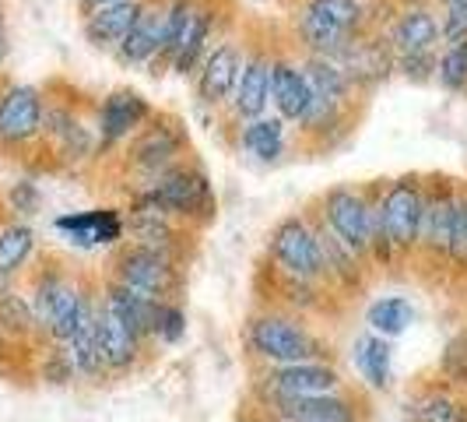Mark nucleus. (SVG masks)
I'll return each instance as SVG.
<instances>
[{"mask_svg": "<svg viewBox=\"0 0 467 422\" xmlns=\"http://www.w3.org/2000/svg\"><path fill=\"white\" fill-rule=\"evenodd\" d=\"M453 208H457V180L446 173H425V201H421L415 260H425L429 268H450Z\"/></svg>", "mask_w": 467, "mask_h": 422, "instance_id": "obj_10", "label": "nucleus"}, {"mask_svg": "<svg viewBox=\"0 0 467 422\" xmlns=\"http://www.w3.org/2000/svg\"><path fill=\"white\" fill-rule=\"evenodd\" d=\"M140 0H123V4H109V7H95L81 15V32L95 49L117 53V47L123 43V36L130 32V25L138 18Z\"/></svg>", "mask_w": 467, "mask_h": 422, "instance_id": "obj_25", "label": "nucleus"}, {"mask_svg": "<svg viewBox=\"0 0 467 422\" xmlns=\"http://www.w3.org/2000/svg\"><path fill=\"white\" fill-rule=\"evenodd\" d=\"M239 64H243V39L233 36V32H225V36L208 49V57L201 60V68L193 74L197 102L208 106V110H225V106L233 102Z\"/></svg>", "mask_w": 467, "mask_h": 422, "instance_id": "obj_14", "label": "nucleus"}, {"mask_svg": "<svg viewBox=\"0 0 467 422\" xmlns=\"http://www.w3.org/2000/svg\"><path fill=\"white\" fill-rule=\"evenodd\" d=\"M436 57H440V49H436V53L398 57V60H394V68L404 70V78H411V81H429V78H436Z\"/></svg>", "mask_w": 467, "mask_h": 422, "instance_id": "obj_39", "label": "nucleus"}, {"mask_svg": "<svg viewBox=\"0 0 467 422\" xmlns=\"http://www.w3.org/2000/svg\"><path fill=\"white\" fill-rule=\"evenodd\" d=\"M271 422H366V408L355 395H313V398H260Z\"/></svg>", "mask_w": 467, "mask_h": 422, "instance_id": "obj_17", "label": "nucleus"}, {"mask_svg": "<svg viewBox=\"0 0 467 422\" xmlns=\"http://www.w3.org/2000/svg\"><path fill=\"white\" fill-rule=\"evenodd\" d=\"M95 292L99 289H92L53 254H47L36 268H28V303L47 345H67L85 310L95 303Z\"/></svg>", "mask_w": 467, "mask_h": 422, "instance_id": "obj_2", "label": "nucleus"}, {"mask_svg": "<svg viewBox=\"0 0 467 422\" xmlns=\"http://www.w3.org/2000/svg\"><path fill=\"white\" fill-rule=\"evenodd\" d=\"M432 4H440V7H464L467 0H432Z\"/></svg>", "mask_w": 467, "mask_h": 422, "instance_id": "obj_41", "label": "nucleus"}, {"mask_svg": "<svg viewBox=\"0 0 467 422\" xmlns=\"http://www.w3.org/2000/svg\"><path fill=\"white\" fill-rule=\"evenodd\" d=\"M303 68H306V78H309V89H313V99L334 102V106H355L358 102L362 89L351 81L348 70L341 68L337 60L303 53Z\"/></svg>", "mask_w": 467, "mask_h": 422, "instance_id": "obj_26", "label": "nucleus"}, {"mask_svg": "<svg viewBox=\"0 0 467 422\" xmlns=\"http://www.w3.org/2000/svg\"><path fill=\"white\" fill-rule=\"evenodd\" d=\"M373 201V268H394L400 260H415L419 247L421 201H425V173H400L390 180H369Z\"/></svg>", "mask_w": 467, "mask_h": 422, "instance_id": "obj_1", "label": "nucleus"}, {"mask_svg": "<svg viewBox=\"0 0 467 422\" xmlns=\"http://www.w3.org/2000/svg\"><path fill=\"white\" fill-rule=\"evenodd\" d=\"M127 201L151 205V208L180 218L190 229H204V226L214 222V215H218L214 184H211L208 169L197 163V159H183L180 165H172L155 184H148V187L138 190Z\"/></svg>", "mask_w": 467, "mask_h": 422, "instance_id": "obj_4", "label": "nucleus"}, {"mask_svg": "<svg viewBox=\"0 0 467 422\" xmlns=\"http://www.w3.org/2000/svg\"><path fill=\"white\" fill-rule=\"evenodd\" d=\"M440 376H443L446 384H453V387L467 384V331L453 334L446 342L443 355H440Z\"/></svg>", "mask_w": 467, "mask_h": 422, "instance_id": "obj_35", "label": "nucleus"}, {"mask_svg": "<svg viewBox=\"0 0 467 422\" xmlns=\"http://www.w3.org/2000/svg\"><path fill=\"white\" fill-rule=\"evenodd\" d=\"M109 279L140 292L148 300L159 303H180V289H183V258H172L151 247L138 243H119L109 260Z\"/></svg>", "mask_w": 467, "mask_h": 422, "instance_id": "obj_7", "label": "nucleus"}, {"mask_svg": "<svg viewBox=\"0 0 467 422\" xmlns=\"http://www.w3.org/2000/svg\"><path fill=\"white\" fill-rule=\"evenodd\" d=\"M271 106H275V117L292 127H299L306 113L313 110V89L306 78L303 57L288 53L281 43H275V57H271Z\"/></svg>", "mask_w": 467, "mask_h": 422, "instance_id": "obj_15", "label": "nucleus"}, {"mask_svg": "<svg viewBox=\"0 0 467 422\" xmlns=\"http://www.w3.org/2000/svg\"><path fill=\"white\" fill-rule=\"evenodd\" d=\"M183 334H187V310L180 303H162L159 324H155V342H162V345H180Z\"/></svg>", "mask_w": 467, "mask_h": 422, "instance_id": "obj_37", "label": "nucleus"}, {"mask_svg": "<svg viewBox=\"0 0 467 422\" xmlns=\"http://www.w3.org/2000/svg\"><path fill=\"white\" fill-rule=\"evenodd\" d=\"M309 215H313V211H309ZM313 226H317L320 254H324V281H327L330 289H337V292H355V289H362L366 279H369V260L358 258L351 247H345L317 215H313Z\"/></svg>", "mask_w": 467, "mask_h": 422, "instance_id": "obj_22", "label": "nucleus"}, {"mask_svg": "<svg viewBox=\"0 0 467 422\" xmlns=\"http://www.w3.org/2000/svg\"><path fill=\"white\" fill-rule=\"evenodd\" d=\"M467 39V4L464 7H440V43Z\"/></svg>", "mask_w": 467, "mask_h": 422, "instance_id": "obj_38", "label": "nucleus"}, {"mask_svg": "<svg viewBox=\"0 0 467 422\" xmlns=\"http://www.w3.org/2000/svg\"><path fill=\"white\" fill-rule=\"evenodd\" d=\"M4 205H7V211H11L15 218H25V222H28L36 211L43 208V190H39L36 180H18V184L7 187Z\"/></svg>", "mask_w": 467, "mask_h": 422, "instance_id": "obj_36", "label": "nucleus"}, {"mask_svg": "<svg viewBox=\"0 0 467 422\" xmlns=\"http://www.w3.org/2000/svg\"><path fill=\"white\" fill-rule=\"evenodd\" d=\"M243 342L254 359L264 366H292V363H327V345L313 334L306 324V317L285 313L278 306L257 310L246 328H243Z\"/></svg>", "mask_w": 467, "mask_h": 422, "instance_id": "obj_3", "label": "nucleus"}, {"mask_svg": "<svg viewBox=\"0 0 467 422\" xmlns=\"http://www.w3.org/2000/svg\"><path fill=\"white\" fill-rule=\"evenodd\" d=\"M387 47L398 57H415V53H436L443 47L440 43V15L436 7L429 4H411V7H400L398 15L390 18L387 32H383Z\"/></svg>", "mask_w": 467, "mask_h": 422, "instance_id": "obj_19", "label": "nucleus"}, {"mask_svg": "<svg viewBox=\"0 0 467 422\" xmlns=\"http://www.w3.org/2000/svg\"><path fill=\"white\" fill-rule=\"evenodd\" d=\"M53 229L78 250H106V247L117 250L127 236V222H123V208L102 205L88 211H64L53 218Z\"/></svg>", "mask_w": 467, "mask_h": 422, "instance_id": "obj_16", "label": "nucleus"}, {"mask_svg": "<svg viewBox=\"0 0 467 422\" xmlns=\"http://www.w3.org/2000/svg\"><path fill=\"white\" fill-rule=\"evenodd\" d=\"M267 260H271V271L278 275L299 281H324V254H320V239H317V226L309 211H292L271 226Z\"/></svg>", "mask_w": 467, "mask_h": 422, "instance_id": "obj_9", "label": "nucleus"}, {"mask_svg": "<svg viewBox=\"0 0 467 422\" xmlns=\"http://www.w3.org/2000/svg\"><path fill=\"white\" fill-rule=\"evenodd\" d=\"M355 106H334V102H320L313 99V110L296 127V134L309 144V148H337L341 141L355 131Z\"/></svg>", "mask_w": 467, "mask_h": 422, "instance_id": "obj_24", "label": "nucleus"}, {"mask_svg": "<svg viewBox=\"0 0 467 422\" xmlns=\"http://www.w3.org/2000/svg\"><path fill=\"white\" fill-rule=\"evenodd\" d=\"M43 120H47V89L32 81L0 78V155L25 159L43 152Z\"/></svg>", "mask_w": 467, "mask_h": 422, "instance_id": "obj_6", "label": "nucleus"}, {"mask_svg": "<svg viewBox=\"0 0 467 422\" xmlns=\"http://www.w3.org/2000/svg\"><path fill=\"white\" fill-rule=\"evenodd\" d=\"M390 359H394V352H390L387 338H379L373 331L355 338V366H358V376L373 391H387L390 387Z\"/></svg>", "mask_w": 467, "mask_h": 422, "instance_id": "obj_30", "label": "nucleus"}, {"mask_svg": "<svg viewBox=\"0 0 467 422\" xmlns=\"http://www.w3.org/2000/svg\"><path fill=\"white\" fill-rule=\"evenodd\" d=\"M271 57H275V39L264 36L260 28H246L243 32V64H239L235 92L229 102L239 123L264 117L271 106Z\"/></svg>", "mask_w": 467, "mask_h": 422, "instance_id": "obj_11", "label": "nucleus"}, {"mask_svg": "<svg viewBox=\"0 0 467 422\" xmlns=\"http://www.w3.org/2000/svg\"><path fill=\"white\" fill-rule=\"evenodd\" d=\"M0 32H4V4H0Z\"/></svg>", "mask_w": 467, "mask_h": 422, "instance_id": "obj_42", "label": "nucleus"}, {"mask_svg": "<svg viewBox=\"0 0 467 422\" xmlns=\"http://www.w3.org/2000/svg\"><path fill=\"white\" fill-rule=\"evenodd\" d=\"M222 36H225V32H222V0H197L187 28H183V39H180V49H176L172 70H176L180 78L197 74L201 60L208 57V49L214 47Z\"/></svg>", "mask_w": 467, "mask_h": 422, "instance_id": "obj_20", "label": "nucleus"}, {"mask_svg": "<svg viewBox=\"0 0 467 422\" xmlns=\"http://www.w3.org/2000/svg\"><path fill=\"white\" fill-rule=\"evenodd\" d=\"M309 211L337 236L345 247H351L358 258L369 260L373 247V201L369 184H334L324 194L309 201Z\"/></svg>", "mask_w": 467, "mask_h": 422, "instance_id": "obj_8", "label": "nucleus"}, {"mask_svg": "<svg viewBox=\"0 0 467 422\" xmlns=\"http://www.w3.org/2000/svg\"><path fill=\"white\" fill-rule=\"evenodd\" d=\"M292 11L309 15L313 22L327 25L334 32H345V36H362L373 28L369 7L362 0H296Z\"/></svg>", "mask_w": 467, "mask_h": 422, "instance_id": "obj_27", "label": "nucleus"}, {"mask_svg": "<svg viewBox=\"0 0 467 422\" xmlns=\"http://www.w3.org/2000/svg\"><path fill=\"white\" fill-rule=\"evenodd\" d=\"M408 416L411 422H467V405L450 387L432 384V387H421L411 398Z\"/></svg>", "mask_w": 467, "mask_h": 422, "instance_id": "obj_31", "label": "nucleus"}, {"mask_svg": "<svg viewBox=\"0 0 467 422\" xmlns=\"http://www.w3.org/2000/svg\"><path fill=\"white\" fill-rule=\"evenodd\" d=\"M239 148L250 152L260 163H278L288 148V123L281 117L264 113L257 120H243L239 123Z\"/></svg>", "mask_w": 467, "mask_h": 422, "instance_id": "obj_28", "label": "nucleus"}, {"mask_svg": "<svg viewBox=\"0 0 467 422\" xmlns=\"http://www.w3.org/2000/svg\"><path fill=\"white\" fill-rule=\"evenodd\" d=\"M190 138L183 120L172 117V113H155L140 127L134 138L123 144V173L134 180V187L127 197H134L138 190H144L148 184H155L162 173H169L172 165H180L183 159H190Z\"/></svg>", "mask_w": 467, "mask_h": 422, "instance_id": "obj_5", "label": "nucleus"}, {"mask_svg": "<svg viewBox=\"0 0 467 422\" xmlns=\"http://www.w3.org/2000/svg\"><path fill=\"white\" fill-rule=\"evenodd\" d=\"M165 7H169V0H140L138 18L113 53L117 64H123V68H151L155 64V57L162 49Z\"/></svg>", "mask_w": 467, "mask_h": 422, "instance_id": "obj_21", "label": "nucleus"}, {"mask_svg": "<svg viewBox=\"0 0 467 422\" xmlns=\"http://www.w3.org/2000/svg\"><path fill=\"white\" fill-rule=\"evenodd\" d=\"M95 328H99V345H102V359H106L109 376L127 374V370L138 366L140 352H144V342H140L138 334L127 328L102 300L95 306Z\"/></svg>", "mask_w": 467, "mask_h": 422, "instance_id": "obj_23", "label": "nucleus"}, {"mask_svg": "<svg viewBox=\"0 0 467 422\" xmlns=\"http://www.w3.org/2000/svg\"><path fill=\"white\" fill-rule=\"evenodd\" d=\"M0 338L11 345H25V342H43L36 313L28 303V292H22L18 285L0 292Z\"/></svg>", "mask_w": 467, "mask_h": 422, "instance_id": "obj_29", "label": "nucleus"}, {"mask_svg": "<svg viewBox=\"0 0 467 422\" xmlns=\"http://www.w3.org/2000/svg\"><path fill=\"white\" fill-rule=\"evenodd\" d=\"M123 222H127V233H130L127 243H138V247H151V250H162V254H172V258H183L190 226H183L180 218L151 208V205H140V201H127Z\"/></svg>", "mask_w": 467, "mask_h": 422, "instance_id": "obj_18", "label": "nucleus"}, {"mask_svg": "<svg viewBox=\"0 0 467 422\" xmlns=\"http://www.w3.org/2000/svg\"><path fill=\"white\" fill-rule=\"evenodd\" d=\"M109 4H123V0H78L81 15H85V11H95V7H109Z\"/></svg>", "mask_w": 467, "mask_h": 422, "instance_id": "obj_40", "label": "nucleus"}, {"mask_svg": "<svg viewBox=\"0 0 467 422\" xmlns=\"http://www.w3.org/2000/svg\"><path fill=\"white\" fill-rule=\"evenodd\" d=\"M155 117L151 102L130 89V85H119L113 92L102 95V102L95 106V138H99V155H109L119 152L127 141L138 134L148 120Z\"/></svg>", "mask_w": 467, "mask_h": 422, "instance_id": "obj_12", "label": "nucleus"}, {"mask_svg": "<svg viewBox=\"0 0 467 422\" xmlns=\"http://www.w3.org/2000/svg\"><path fill=\"white\" fill-rule=\"evenodd\" d=\"M411 321H415V310H411V303H408L404 296H379V300H373L369 310H366L369 331L379 334V338H387V342L404 334Z\"/></svg>", "mask_w": 467, "mask_h": 422, "instance_id": "obj_32", "label": "nucleus"}, {"mask_svg": "<svg viewBox=\"0 0 467 422\" xmlns=\"http://www.w3.org/2000/svg\"><path fill=\"white\" fill-rule=\"evenodd\" d=\"M260 398H313L345 391V376L334 363H292L267 366L257 384Z\"/></svg>", "mask_w": 467, "mask_h": 422, "instance_id": "obj_13", "label": "nucleus"}, {"mask_svg": "<svg viewBox=\"0 0 467 422\" xmlns=\"http://www.w3.org/2000/svg\"><path fill=\"white\" fill-rule=\"evenodd\" d=\"M436 81L446 92H467V39L446 43L436 57Z\"/></svg>", "mask_w": 467, "mask_h": 422, "instance_id": "obj_33", "label": "nucleus"}, {"mask_svg": "<svg viewBox=\"0 0 467 422\" xmlns=\"http://www.w3.org/2000/svg\"><path fill=\"white\" fill-rule=\"evenodd\" d=\"M450 268L467 271V180H457V208H453V239H450Z\"/></svg>", "mask_w": 467, "mask_h": 422, "instance_id": "obj_34", "label": "nucleus"}]
</instances>
